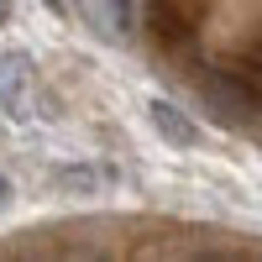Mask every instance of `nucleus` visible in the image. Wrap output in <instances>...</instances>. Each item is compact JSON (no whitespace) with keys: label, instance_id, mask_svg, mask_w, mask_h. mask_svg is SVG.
I'll use <instances>...</instances> for the list:
<instances>
[{"label":"nucleus","instance_id":"f257e3e1","mask_svg":"<svg viewBox=\"0 0 262 262\" xmlns=\"http://www.w3.org/2000/svg\"><path fill=\"white\" fill-rule=\"evenodd\" d=\"M37 105V58L21 42H0V121L27 126Z\"/></svg>","mask_w":262,"mask_h":262},{"label":"nucleus","instance_id":"f03ea898","mask_svg":"<svg viewBox=\"0 0 262 262\" xmlns=\"http://www.w3.org/2000/svg\"><path fill=\"white\" fill-rule=\"evenodd\" d=\"M116 173L105 163H53L48 168V194L58 200H100V194H111Z\"/></svg>","mask_w":262,"mask_h":262},{"label":"nucleus","instance_id":"7ed1b4c3","mask_svg":"<svg viewBox=\"0 0 262 262\" xmlns=\"http://www.w3.org/2000/svg\"><path fill=\"white\" fill-rule=\"evenodd\" d=\"M147 126L163 137V147H173V152H194L205 142V126L194 121L184 105H173V100H163V95H147Z\"/></svg>","mask_w":262,"mask_h":262},{"label":"nucleus","instance_id":"20e7f679","mask_svg":"<svg viewBox=\"0 0 262 262\" xmlns=\"http://www.w3.org/2000/svg\"><path fill=\"white\" fill-rule=\"evenodd\" d=\"M105 32H131V0H105Z\"/></svg>","mask_w":262,"mask_h":262},{"label":"nucleus","instance_id":"39448f33","mask_svg":"<svg viewBox=\"0 0 262 262\" xmlns=\"http://www.w3.org/2000/svg\"><path fill=\"white\" fill-rule=\"evenodd\" d=\"M11 205H16V184H11V179H6V173H0V215H6V210H11Z\"/></svg>","mask_w":262,"mask_h":262},{"label":"nucleus","instance_id":"423d86ee","mask_svg":"<svg viewBox=\"0 0 262 262\" xmlns=\"http://www.w3.org/2000/svg\"><path fill=\"white\" fill-rule=\"evenodd\" d=\"M11 21H16V0H0V32H6Z\"/></svg>","mask_w":262,"mask_h":262}]
</instances>
